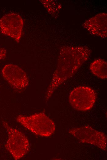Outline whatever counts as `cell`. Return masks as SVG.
<instances>
[{"mask_svg":"<svg viewBox=\"0 0 107 160\" xmlns=\"http://www.w3.org/2000/svg\"><path fill=\"white\" fill-rule=\"evenodd\" d=\"M91 53V50L84 46H65L61 48L57 67L46 93V101L59 86L76 73L89 58Z\"/></svg>","mask_w":107,"mask_h":160,"instance_id":"6da1fadb","label":"cell"},{"mask_svg":"<svg viewBox=\"0 0 107 160\" xmlns=\"http://www.w3.org/2000/svg\"><path fill=\"white\" fill-rule=\"evenodd\" d=\"M17 121L35 135L44 137L51 136L56 127L54 121L45 113H35L29 116H18Z\"/></svg>","mask_w":107,"mask_h":160,"instance_id":"7a4b0ae2","label":"cell"},{"mask_svg":"<svg viewBox=\"0 0 107 160\" xmlns=\"http://www.w3.org/2000/svg\"><path fill=\"white\" fill-rule=\"evenodd\" d=\"M2 123L8 135L5 145L6 148L14 159L22 158L29 152L30 149L28 138L23 133L11 127L6 122L3 121Z\"/></svg>","mask_w":107,"mask_h":160,"instance_id":"3957f363","label":"cell"},{"mask_svg":"<svg viewBox=\"0 0 107 160\" xmlns=\"http://www.w3.org/2000/svg\"><path fill=\"white\" fill-rule=\"evenodd\" d=\"M96 93L90 87L79 86L73 89L70 92L69 101L75 110L85 111L90 110L96 102Z\"/></svg>","mask_w":107,"mask_h":160,"instance_id":"277c9868","label":"cell"},{"mask_svg":"<svg viewBox=\"0 0 107 160\" xmlns=\"http://www.w3.org/2000/svg\"><path fill=\"white\" fill-rule=\"evenodd\" d=\"M68 132L82 142L94 145L103 150H106V135L89 126L73 128Z\"/></svg>","mask_w":107,"mask_h":160,"instance_id":"5b68a950","label":"cell"},{"mask_svg":"<svg viewBox=\"0 0 107 160\" xmlns=\"http://www.w3.org/2000/svg\"><path fill=\"white\" fill-rule=\"evenodd\" d=\"M24 21L21 16L15 13L5 14L0 19V30L4 35L19 42L22 35Z\"/></svg>","mask_w":107,"mask_h":160,"instance_id":"8992f818","label":"cell"},{"mask_svg":"<svg viewBox=\"0 0 107 160\" xmlns=\"http://www.w3.org/2000/svg\"><path fill=\"white\" fill-rule=\"evenodd\" d=\"M2 74L4 79L16 90H23L29 85V80L26 74L17 65H5L2 70Z\"/></svg>","mask_w":107,"mask_h":160,"instance_id":"52a82bcc","label":"cell"},{"mask_svg":"<svg viewBox=\"0 0 107 160\" xmlns=\"http://www.w3.org/2000/svg\"><path fill=\"white\" fill-rule=\"evenodd\" d=\"M91 72L95 76L102 79L107 78V62L105 60L98 59L91 63L90 66Z\"/></svg>","mask_w":107,"mask_h":160,"instance_id":"ba28073f","label":"cell"},{"mask_svg":"<svg viewBox=\"0 0 107 160\" xmlns=\"http://www.w3.org/2000/svg\"><path fill=\"white\" fill-rule=\"evenodd\" d=\"M48 12L53 16H56L59 10V4L51 0L41 1Z\"/></svg>","mask_w":107,"mask_h":160,"instance_id":"9c48e42d","label":"cell"},{"mask_svg":"<svg viewBox=\"0 0 107 160\" xmlns=\"http://www.w3.org/2000/svg\"><path fill=\"white\" fill-rule=\"evenodd\" d=\"M6 50L0 47V61L6 58Z\"/></svg>","mask_w":107,"mask_h":160,"instance_id":"30bf717a","label":"cell"},{"mask_svg":"<svg viewBox=\"0 0 107 160\" xmlns=\"http://www.w3.org/2000/svg\"><path fill=\"white\" fill-rule=\"evenodd\" d=\"M1 147V145H0V147Z\"/></svg>","mask_w":107,"mask_h":160,"instance_id":"8fae6325","label":"cell"}]
</instances>
